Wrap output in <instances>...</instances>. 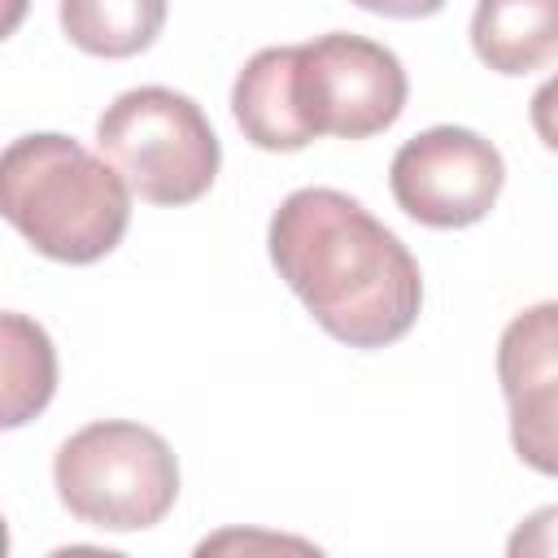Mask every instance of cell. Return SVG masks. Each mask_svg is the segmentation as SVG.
Here are the masks:
<instances>
[{
  "mask_svg": "<svg viewBox=\"0 0 558 558\" xmlns=\"http://www.w3.org/2000/svg\"><path fill=\"white\" fill-rule=\"evenodd\" d=\"M279 279L349 349L397 344L423 310L414 253L349 192L296 187L266 231Z\"/></svg>",
  "mask_w": 558,
  "mask_h": 558,
  "instance_id": "1",
  "label": "cell"
},
{
  "mask_svg": "<svg viewBox=\"0 0 558 558\" xmlns=\"http://www.w3.org/2000/svg\"><path fill=\"white\" fill-rule=\"evenodd\" d=\"M131 196L109 157L87 153L61 131L22 135L0 157V209L9 227L35 253L65 266H92L122 244Z\"/></svg>",
  "mask_w": 558,
  "mask_h": 558,
  "instance_id": "2",
  "label": "cell"
},
{
  "mask_svg": "<svg viewBox=\"0 0 558 558\" xmlns=\"http://www.w3.org/2000/svg\"><path fill=\"white\" fill-rule=\"evenodd\" d=\"M61 506L100 532H144L179 501V458L161 432L100 418L61 440L52 458Z\"/></svg>",
  "mask_w": 558,
  "mask_h": 558,
  "instance_id": "3",
  "label": "cell"
},
{
  "mask_svg": "<svg viewBox=\"0 0 558 558\" xmlns=\"http://www.w3.org/2000/svg\"><path fill=\"white\" fill-rule=\"evenodd\" d=\"M96 148L113 161L126 187L148 205L201 201L222 166V144L205 109L174 87H131L105 105Z\"/></svg>",
  "mask_w": 558,
  "mask_h": 558,
  "instance_id": "4",
  "label": "cell"
},
{
  "mask_svg": "<svg viewBox=\"0 0 558 558\" xmlns=\"http://www.w3.org/2000/svg\"><path fill=\"white\" fill-rule=\"evenodd\" d=\"M405 96V65L366 35L327 31L292 44V105L310 140H371L401 118Z\"/></svg>",
  "mask_w": 558,
  "mask_h": 558,
  "instance_id": "5",
  "label": "cell"
},
{
  "mask_svg": "<svg viewBox=\"0 0 558 558\" xmlns=\"http://www.w3.org/2000/svg\"><path fill=\"white\" fill-rule=\"evenodd\" d=\"M388 187L405 218L458 231L488 218L506 187V161L497 144L471 126H427L397 148Z\"/></svg>",
  "mask_w": 558,
  "mask_h": 558,
  "instance_id": "6",
  "label": "cell"
},
{
  "mask_svg": "<svg viewBox=\"0 0 558 558\" xmlns=\"http://www.w3.org/2000/svg\"><path fill=\"white\" fill-rule=\"evenodd\" d=\"M510 445L523 466L558 480V301L527 305L497 340Z\"/></svg>",
  "mask_w": 558,
  "mask_h": 558,
  "instance_id": "7",
  "label": "cell"
},
{
  "mask_svg": "<svg viewBox=\"0 0 558 558\" xmlns=\"http://www.w3.org/2000/svg\"><path fill=\"white\" fill-rule=\"evenodd\" d=\"M231 113L253 148L296 153V148L314 144L292 105V44L262 48L244 61V70L235 74V87H231Z\"/></svg>",
  "mask_w": 558,
  "mask_h": 558,
  "instance_id": "8",
  "label": "cell"
},
{
  "mask_svg": "<svg viewBox=\"0 0 558 558\" xmlns=\"http://www.w3.org/2000/svg\"><path fill=\"white\" fill-rule=\"evenodd\" d=\"M471 48L493 74H532L558 57V0H475Z\"/></svg>",
  "mask_w": 558,
  "mask_h": 558,
  "instance_id": "9",
  "label": "cell"
},
{
  "mask_svg": "<svg viewBox=\"0 0 558 558\" xmlns=\"http://www.w3.org/2000/svg\"><path fill=\"white\" fill-rule=\"evenodd\" d=\"M170 0H61L65 39L105 61H126L157 44Z\"/></svg>",
  "mask_w": 558,
  "mask_h": 558,
  "instance_id": "10",
  "label": "cell"
},
{
  "mask_svg": "<svg viewBox=\"0 0 558 558\" xmlns=\"http://www.w3.org/2000/svg\"><path fill=\"white\" fill-rule=\"evenodd\" d=\"M0 357H4V427L35 418L57 392V353L39 323L9 310L0 318Z\"/></svg>",
  "mask_w": 558,
  "mask_h": 558,
  "instance_id": "11",
  "label": "cell"
},
{
  "mask_svg": "<svg viewBox=\"0 0 558 558\" xmlns=\"http://www.w3.org/2000/svg\"><path fill=\"white\" fill-rule=\"evenodd\" d=\"M510 558H554L558 554V506L527 514L510 536Z\"/></svg>",
  "mask_w": 558,
  "mask_h": 558,
  "instance_id": "12",
  "label": "cell"
},
{
  "mask_svg": "<svg viewBox=\"0 0 558 558\" xmlns=\"http://www.w3.org/2000/svg\"><path fill=\"white\" fill-rule=\"evenodd\" d=\"M527 118H532V131L536 140L558 153V74H549L536 92H532V105H527Z\"/></svg>",
  "mask_w": 558,
  "mask_h": 558,
  "instance_id": "13",
  "label": "cell"
},
{
  "mask_svg": "<svg viewBox=\"0 0 558 558\" xmlns=\"http://www.w3.org/2000/svg\"><path fill=\"white\" fill-rule=\"evenodd\" d=\"M353 4L366 9V13H379V17L414 22V17H432V13H440L449 0H353Z\"/></svg>",
  "mask_w": 558,
  "mask_h": 558,
  "instance_id": "14",
  "label": "cell"
}]
</instances>
